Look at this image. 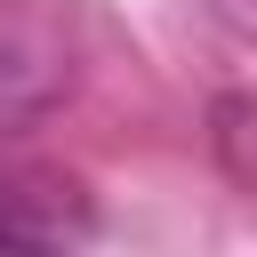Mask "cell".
Masks as SVG:
<instances>
[{"label":"cell","instance_id":"1","mask_svg":"<svg viewBox=\"0 0 257 257\" xmlns=\"http://www.w3.org/2000/svg\"><path fill=\"white\" fill-rule=\"evenodd\" d=\"M80 88V24L56 0H0V145L32 137Z\"/></svg>","mask_w":257,"mask_h":257},{"label":"cell","instance_id":"3","mask_svg":"<svg viewBox=\"0 0 257 257\" xmlns=\"http://www.w3.org/2000/svg\"><path fill=\"white\" fill-rule=\"evenodd\" d=\"M209 16H217L233 40H249V48H257V0H209Z\"/></svg>","mask_w":257,"mask_h":257},{"label":"cell","instance_id":"2","mask_svg":"<svg viewBox=\"0 0 257 257\" xmlns=\"http://www.w3.org/2000/svg\"><path fill=\"white\" fill-rule=\"evenodd\" d=\"M104 233V201L80 169L0 161V257H88Z\"/></svg>","mask_w":257,"mask_h":257}]
</instances>
